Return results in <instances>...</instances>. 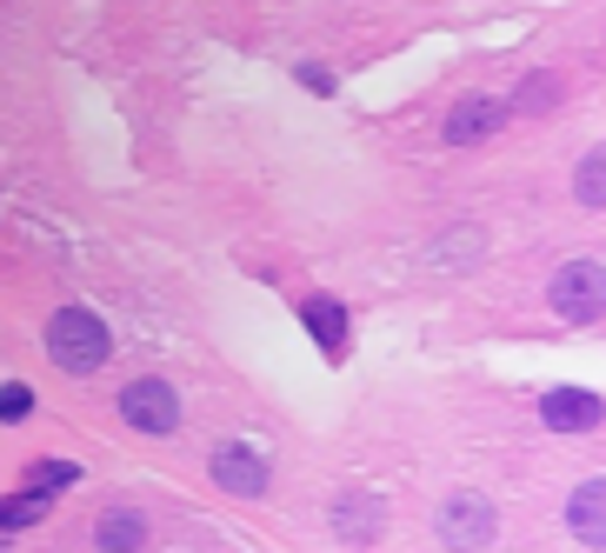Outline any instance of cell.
<instances>
[{
  "label": "cell",
  "instance_id": "obj_7",
  "mask_svg": "<svg viewBox=\"0 0 606 553\" xmlns=\"http://www.w3.org/2000/svg\"><path fill=\"white\" fill-rule=\"evenodd\" d=\"M441 533H447V540H467V546H480V540H493V514H487V500H480V494H460V500L447 507V520H441Z\"/></svg>",
  "mask_w": 606,
  "mask_h": 553
},
{
  "label": "cell",
  "instance_id": "obj_6",
  "mask_svg": "<svg viewBox=\"0 0 606 553\" xmlns=\"http://www.w3.org/2000/svg\"><path fill=\"white\" fill-rule=\"evenodd\" d=\"M500 120H506L500 101H460V107L447 114V140H454V147H473V140H487Z\"/></svg>",
  "mask_w": 606,
  "mask_h": 553
},
{
  "label": "cell",
  "instance_id": "obj_10",
  "mask_svg": "<svg viewBox=\"0 0 606 553\" xmlns=\"http://www.w3.org/2000/svg\"><path fill=\"white\" fill-rule=\"evenodd\" d=\"M553 107H560V73H527V81H519L513 114H553Z\"/></svg>",
  "mask_w": 606,
  "mask_h": 553
},
{
  "label": "cell",
  "instance_id": "obj_12",
  "mask_svg": "<svg viewBox=\"0 0 606 553\" xmlns=\"http://www.w3.org/2000/svg\"><path fill=\"white\" fill-rule=\"evenodd\" d=\"M73 481H80V460H34V473H27L34 494H60V487H73Z\"/></svg>",
  "mask_w": 606,
  "mask_h": 553
},
{
  "label": "cell",
  "instance_id": "obj_4",
  "mask_svg": "<svg viewBox=\"0 0 606 553\" xmlns=\"http://www.w3.org/2000/svg\"><path fill=\"white\" fill-rule=\"evenodd\" d=\"M214 481H220L227 494L253 500V494H267V460H260L253 447H220V453H214Z\"/></svg>",
  "mask_w": 606,
  "mask_h": 553
},
{
  "label": "cell",
  "instance_id": "obj_1",
  "mask_svg": "<svg viewBox=\"0 0 606 553\" xmlns=\"http://www.w3.org/2000/svg\"><path fill=\"white\" fill-rule=\"evenodd\" d=\"M107 354H114V341H107V327L87 307H60L54 321H47V360L60 373H101Z\"/></svg>",
  "mask_w": 606,
  "mask_h": 553
},
{
  "label": "cell",
  "instance_id": "obj_11",
  "mask_svg": "<svg viewBox=\"0 0 606 553\" xmlns=\"http://www.w3.org/2000/svg\"><path fill=\"white\" fill-rule=\"evenodd\" d=\"M34 520H47V494H8L0 500V533H21V527H34Z\"/></svg>",
  "mask_w": 606,
  "mask_h": 553
},
{
  "label": "cell",
  "instance_id": "obj_13",
  "mask_svg": "<svg viewBox=\"0 0 606 553\" xmlns=\"http://www.w3.org/2000/svg\"><path fill=\"white\" fill-rule=\"evenodd\" d=\"M101 546H140L147 540V527H140V514H127V507H114L107 520H101V533H94Z\"/></svg>",
  "mask_w": 606,
  "mask_h": 553
},
{
  "label": "cell",
  "instance_id": "obj_15",
  "mask_svg": "<svg viewBox=\"0 0 606 553\" xmlns=\"http://www.w3.org/2000/svg\"><path fill=\"white\" fill-rule=\"evenodd\" d=\"M27 414H34V387H27V380H8V387H0V420L14 427V420H27Z\"/></svg>",
  "mask_w": 606,
  "mask_h": 553
},
{
  "label": "cell",
  "instance_id": "obj_2",
  "mask_svg": "<svg viewBox=\"0 0 606 553\" xmlns=\"http://www.w3.org/2000/svg\"><path fill=\"white\" fill-rule=\"evenodd\" d=\"M121 414L140 434H181V393H173L167 380H127L121 387Z\"/></svg>",
  "mask_w": 606,
  "mask_h": 553
},
{
  "label": "cell",
  "instance_id": "obj_3",
  "mask_svg": "<svg viewBox=\"0 0 606 553\" xmlns=\"http://www.w3.org/2000/svg\"><path fill=\"white\" fill-rule=\"evenodd\" d=\"M599 300H606V274H599L593 261H573V267H560V274H553V307L567 313L573 327L599 321Z\"/></svg>",
  "mask_w": 606,
  "mask_h": 553
},
{
  "label": "cell",
  "instance_id": "obj_5",
  "mask_svg": "<svg viewBox=\"0 0 606 553\" xmlns=\"http://www.w3.org/2000/svg\"><path fill=\"white\" fill-rule=\"evenodd\" d=\"M540 420L560 427V434H586V427H599V401H593L586 387H553L547 401H540Z\"/></svg>",
  "mask_w": 606,
  "mask_h": 553
},
{
  "label": "cell",
  "instance_id": "obj_14",
  "mask_svg": "<svg viewBox=\"0 0 606 553\" xmlns=\"http://www.w3.org/2000/svg\"><path fill=\"white\" fill-rule=\"evenodd\" d=\"M573 194H580V207H606V161H599V153H586V161H580Z\"/></svg>",
  "mask_w": 606,
  "mask_h": 553
},
{
  "label": "cell",
  "instance_id": "obj_9",
  "mask_svg": "<svg viewBox=\"0 0 606 553\" xmlns=\"http://www.w3.org/2000/svg\"><path fill=\"white\" fill-rule=\"evenodd\" d=\"M573 533H580V540H599V533H606V481H586V487L573 494Z\"/></svg>",
  "mask_w": 606,
  "mask_h": 553
},
{
  "label": "cell",
  "instance_id": "obj_8",
  "mask_svg": "<svg viewBox=\"0 0 606 553\" xmlns=\"http://www.w3.org/2000/svg\"><path fill=\"white\" fill-rule=\"evenodd\" d=\"M307 327H313V341L340 360L346 354V313H340V300H327V293H313L307 300Z\"/></svg>",
  "mask_w": 606,
  "mask_h": 553
}]
</instances>
